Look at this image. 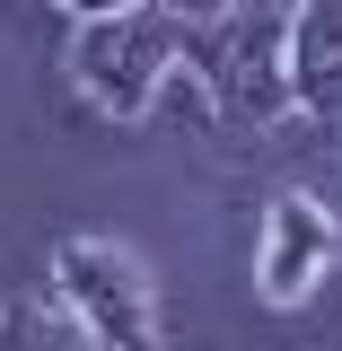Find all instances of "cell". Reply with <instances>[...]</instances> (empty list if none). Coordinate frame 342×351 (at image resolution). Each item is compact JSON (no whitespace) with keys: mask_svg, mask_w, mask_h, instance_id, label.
I'll return each instance as SVG.
<instances>
[{"mask_svg":"<svg viewBox=\"0 0 342 351\" xmlns=\"http://www.w3.org/2000/svg\"><path fill=\"white\" fill-rule=\"evenodd\" d=\"M184 62V18L175 9H114V18H80L71 36V80L106 123H141L158 106V88Z\"/></svg>","mask_w":342,"mask_h":351,"instance_id":"obj_1","label":"cell"},{"mask_svg":"<svg viewBox=\"0 0 342 351\" xmlns=\"http://www.w3.org/2000/svg\"><path fill=\"white\" fill-rule=\"evenodd\" d=\"M281 44H290V18L246 0V9H219V18H184V71L211 88V106L228 123H272V114H290Z\"/></svg>","mask_w":342,"mask_h":351,"instance_id":"obj_2","label":"cell"},{"mask_svg":"<svg viewBox=\"0 0 342 351\" xmlns=\"http://www.w3.org/2000/svg\"><path fill=\"white\" fill-rule=\"evenodd\" d=\"M53 299H62V316L80 325L88 343H106V351H158L149 281H141V263H132L123 246H106V237H71V246L53 255Z\"/></svg>","mask_w":342,"mask_h":351,"instance_id":"obj_3","label":"cell"},{"mask_svg":"<svg viewBox=\"0 0 342 351\" xmlns=\"http://www.w3.org/2000/svg\"><path fill=\"white\" fill-rule=\"evenodd\" d=\"M342 263V219L316 193H272L263 202V237H255V290L272 307H299L325 272Z\"/></svg>","mask_w":342,"mask_h":351,"instance_id":"obj_4","label":"cell"},{"mask_svg":"<svg viewBox=\"0 0 342 351\" xmlns=\"http://www.w3.org/2000/svg\"><path fill=\"white\" fill-rule=\"evenodd\" d=\"M281 80H290V106L299 114H316V123L342 114V0H299L290 9Z\"/></svg>","mask_w":342,"mask_h":351,"instance_id":"obj_5","label":"cell"},{"mask_svg":"<svg viewBox=\"0 0 342 351\" xmlns=\"http://www.w3.org/2000/svg\"><path fill=\"white\" fill-rule=\"evenodd\" d=\"M0 351H88V334L62 316V299L18 290V299H0Z\"/></svg>","mask_w":342,"mask_h":351,"instance_id":"obj_6","label":"cell"},{"mask_svg":"<svg viewBox=\"0 0 342 351\" xmlns=\"http://www.w3.org/2000/svg\"><path fill=\"white\" fill-rule=\"evenodd\" d=\"M62 9H80V18H114V9H149V0H62Z\"/></svg>","mask_w":342,"mask_h":351,"instance_id":"obj_7","label":"cell"}]
</instances>
